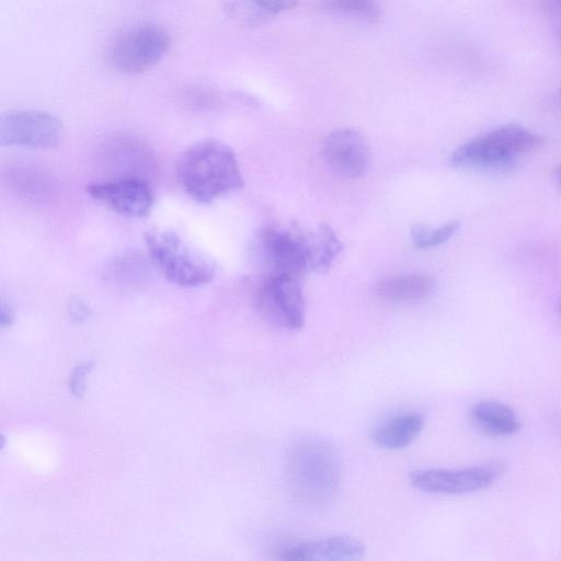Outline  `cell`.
Listing matches in <instances>:
<instances>
[{
    "mask_svg": "<svg viewBox=\"0 0 561 561\" xmlns=\"http://www.w3.org/2000/svg\"><path fill=\"white\" fill-rule=\"evenodd\" d=\"M87 192L111 210L130 218L148 216L153 206L150 186L137 178L91 183L87 186Z\"/></svg>",
    "mask_w": 561,
    "mask_h": 561,
    "instance_id": "8",
    "label": "cell"
},
{
    "mask_svg": "<svg viewBox=\"0 0 561 561\" xmlns=\"http://www.w3.org/2000/svg\"><path fill=\"white\" fill-rule=\"evenodd\" d=\"M176 178L194 201L209 204L243 186L233 150L222 141L205 139L190 146L176 164Z\"/></svg>",
    "mask_w": 561,
    "mask_h": 561,
    "instance_id": "2",
    "label": "cell"
},
{
    "mask_svg": "<svg viewBox=\"0 0 561 561\" xmlns=\"http://www.w3.org/2000/svg\"><path fill=\"white\" fill-rule=\"evenodd\" d=\"M92 363H82L72 371L69 387L75 396H81L85 389V376L91 371Z\"/></svg>",
    "mask_w": 561,
    "mask_h": 561,
    "instance_id": "19",
    "label": "cell"
},
{
    "mask_svg": "<svg viewBox=\"0 0 561 561\" xmlns=\"http://www.w3.org/2000/svg\"><path fill=\"white\" fill-rule=\"evenodd\" d=\"M495 477V470L489 467L424 469L412 473L411 483L426 493L466 494L488 488Z\"/></svg>",
    "mask_w": 561,
    "mask_h": 561,
    "instance_id": "10",
    "label": "cell"
},
{
    "mask_svg": "<svg viewBox=\"0 0 561 561\" xmlns=\"http://www.w3.org/2000/svg\"><path fill=\"white\" fill-rule=\"evenodd\" d=\"M298 5V0H229L227 15L245 26H256Z\"/></svg>",
    "mask_w": 561,
    "mask_h": 561,
    "instance_id": "15",
    "label": "cell"
},
{
    "mask_svg": "<svg viewBox=\"0 0 561 561\" xmlns=\"http://www.w3.org/2000/svg\"><path fill=\"white\" fill-rule=\"evenodd\" d=\"M318 8L328 13L369 23L377 22L381 16L380 7L376 0H319Z\"/></svg>",
    "mask_w": 561,
    "mask_h": 561,
    "instance_id": "17",
    "label": "cell"
},
{
    "mask_svg": "<svg viewBox=\"0 0 561 561\" xmlns=\"http://www.w3.org/2000/svg\"><path fill=\"white\" fill-rule=\"evenodd\" d=\"M450 162L462 169L507 171L515 165V154L495 128L456 149Z\"/></svg>",
    "mask_w": 561,
    "mask_h": 561,
    "instance_id": "11",
    "label": "cell"
},
{
    "mask_svg": "<svg viewBox=\"0 0 561 561\" xmlns=\"http://www.w3.org/2000/svg\"><path fill=\"white\" fill-rule=\"evenodd\" d=\"M424 424L423 415L416 412L396 415L378 425L371 434V439L383 449H402L420 436Z\"/></svg>",
    "mask_w": 561,
    "mask_h": 561,
    "instance_id": "13",
    "label": "cell"
},
{
    "mask_svg": "<svg viewBox=\"0 0 561 561\" xmlns=\"http://www.w3.org/2000/svg\"><path fill=\"white\" fill-rule=\"evenodd\" d=\"M61 136L60 119L45 111H10L0 118L2 146L49 149L59 144Z\"/></svg>",
    "mask_w": 561,
    "mask_h": 561,
    "instance_id": "7",
    "label": "cell"
},
{
    "mask_svg": "<svg viewBox=\"0 0 561 561\" xmlns=\"http://www.w3.org/2000/svg\"><path fill=\"white\" fill-rule=\"evenodd\" d=\"M542 7L552 14L561 15V0H542Z\"/></svg>",
    "mask_w": 561,
    "mask_h": 561,
    "instance_id": "23",
    "label": "cell"
},
{
    "mask_svg": "<svg viewBox=\"0 0 561 561\" xmlns=\"http://www.w3.org/2000/svg\"><path fill=\"white\" fill-rule=\"evenodd\" d=\"M71 318L76 321H83L89 316V310L85 305L79 299H73L69 302L68 307Z\"/></svg>",
    "mask_w": 561,
    "mask_h": 561,
    "instance_id": "20",
    "label": "cell"
},
{
    "mask_svg": "<svg viewBox=\"0 0 561 561\" xmlns=\"http://www.w3.org/2000/svg\"><path fill=\"white\" fill-rule=\"evenodd\" d=\"M342 244L335 231L327 224L306 233L298 227L262 228L254 240V251L266 275H286L296 278L308 272L329 270Z\"/></svg>",
    "mask_w": 561,
    "mask_h": 561,
    "instance_id": "1",
    "label": "cell"
},
{
    "mask_svg": "<svg viewBox=\"0 0 561 561\" xmlns=\"http://www.w3.org/2000/svg\"><path fill=\"white\" fill-rule=\"evenodd\" d=\"M287 472L298 499L309 504H323L334 496L341 481L337 450L324 438L301 437L289 449Z\"/></svg>",
    "mask_w": 561,
    "mask_h": 561,
    "instance_id": "3",
    "label": "cell"
},
{
    "mask_svg": "<svg viewBox=\"0 0 561 561\" xmlns=\"http://www.w3.org/2000/svg\"><path fill=\"white\" fill-rule=\"evenodd\" d=\"M560 311H561V305H560Z\"/></svg>",
    "mask_w": 561,
    "mask_h": 561,
    "instance_id": "26",
    "label": "cell"
},
{
    "mask_svg": "<svg viewBox=\"0 0 561 561\" xmlns=\"http://www.w3.org/2000/svg\"><path fill=\"white\" fill-rule=\"evenodd\" d=\"M470 420L482 433L490 436H510L519 428V420L508 405L483 400L472 405Z\"/></svg>",
    "mask_w": 561,
    "mask_h": 561,
    "instance_id": "14",
    "label": "cell"
},
{
    "mask_svg": "<svg viewBox=\"0 0 561 561\" xmlns=\"http://www.w3.org/2000/svg\"><path fill=\"white\" fill-rule=\"evenodd\" d=\"M459 228V222L450 220L439 227L432 228L415 225L411 229V240L416 249H431L448 241Z\"/></svg>",
    "mask_w": 561,
    "mask_h": 561,
    "instance_id": "18",
    "label": "cell"
},
{
    "mask_svg": "<svg viewBox=\"0 0 561 561\" xmlns=\"http://www.w3.org/2000/svg\"><path fill=\"white\" fill-rule=\"evenodd\" d=\"M554 37H556L557 42L559 43V45L561 46V25H558L554 28Z\"/></svg>",
    "mask_w": 561,
    "mask_h": 561,
    "instance_id": "24",
    "label": "cell"
},
{
    "mask_svg": "<svg viewBox=\"0 0 561 561\" xmlns=\"http://www.w3.org/2000/svg\"><path fill=\"white\" fill-rule=\"evenodd\" d=\"M323 157L336 174L346 179L363 176L371 162V152L367 140L353 128H343L331 133L323 145Z\"/></svg>",
    "mask_w": 561,
    "mask_h": 561,
    "instance_id": "9",
    "label": "cell"
},
{
    "mask_svg": "<svg viewBox=\"0 0 561 561\" xmlns=\"http://www.w3.org/2000/svg\"><path fill=\"white\" fill-rule=\"evenodd\" d=\"M145 243L153 265L173 285L194 288L206 285L215 276V265L192 249L174 231L152 229Z\"/></svg>",
    "mask_w": 561,
    "mask_h": 561,
    "instance_id": "4",
    "label": "cell"
},
{
    "mask_svg": "<svg viewBox=\"0 0 561 561\" xmlns=\"http://www.w3.org/2000/svg\"><path fill=\"white\" fill-rule=\"evenodd\" d=\"M557 181L559 183V186L561 187V168L557 171Z\"/></svg>",
    "mask_w": 561,
    "mask_h": 561,
    "instance_id": "25",
    "label": "cell"
},
{
    "mask_svg": "<svg viewBox=\"0 0 561 561\" xmlns=\"http://www.w3.org/2000/svg\"><path fill=\"white\" fill-rule=\"evenodd\" d=\"M365 546L347 536H330L300 541L282 551L290 561H356L365 557Z\"/></svg>",
    "mask_w": 561,
    "mask_h": 561,
    "instance_id": "12",
    "label": "cell"
},
{
    "mask_svg": "<svg viewBox=\"0 0 561 561\" xmlns=\"http://www.w3.org/2000/svg\"><path fill=\"white\" fill-rule=\"evenodd\" d=\"M13 321V311L11 310L10 306L4 305V302L1 304L0 309V322L1 327L4 328L7 325H10Z\"/></svg>",
    "mask_w": 561,
    "mask_h": 561,
    "instance_id": "22",
    "label": "cell"
},
{
    "mask_svg": "<svg viewBox=\"0 0 561 561\" xmlns=\"http://www.w3.org/2000/svg\"><path fill=\"white\" fill-rule=\"evenodd\" d=\"M549 108L558 116L561 117V89L556 91L549 99Z\"/></svg>",
    "mask_w": 561,
    "mask_h": 561,
    "instance_id": "21",
    "label": "cell"
},
{
    "mask_svg": "<svg viewBox=\"0 0 561 561\" xmlns=\"http://www.w3.org/2000/svg\"><path fill=\"white\" fill-rule=\"evenodd\" d=\"M254 305L268 322L298 330L305 322V299L299 278L265 275L254 293Z\"/></svg>",
    "mask_w": 561,
    "mask_h": 561,
    "instance_id": "6",
    "label": "cell"
},
{
    "mask_svg": "<svg viewBox=\"0 0 561 561\" xmlns=\"http://www.w3.org/2000/svg\"><path fill=\"white\" fill-rule=\"evenodd\" d=\"M434 279L425 274L412 273L385 278L376 285V294L389 301L424 299L434 289Z\"/></svg>",
    "mask_w": 561,
    "mask_h": 561,
    "instance_id": "16",
    "label": "cell"
},
{
    "mask_svg": "<svg viewBox=\"0 0 561 561\" xmlns=\"http://www.w3.org/2000/svg\"><path fill=\"white\" fill-rule=\"evenodd\" d=\"M171 47V37L161 26L140 24L118 34L107 48V61L117 71L138 75L158 65Z\"/></svg>",
    "mask_w": 561,
    "mask_h": 561,
    "instance_id": "5",
    "label": "cell"
}]
</instances>
